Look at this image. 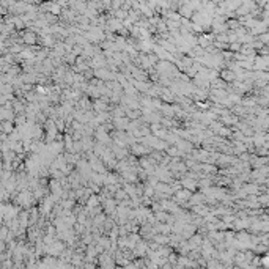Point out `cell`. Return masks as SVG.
<instances>
[{
    "instance_id": "6da1fadb",
    "label": "cell",
    "mask_w": 269,
    "mask_h": 269,
    "mask_svg": "<svg viewBox=\"0 0 269 269\" xmlns=\"http://www.w3.org/2000/svg\"><path fill=\"white\" fill-rule=\"evenodd\" d=\"M263 264H266V266H269V255L266 258H263Z\"/></svg>"
}]
</instances>
